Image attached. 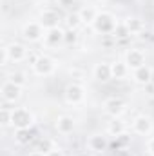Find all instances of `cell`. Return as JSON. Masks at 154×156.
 I'll use <instances>...</instances> for the list:
<instances>
[{"instance_id":"15","label":"cell","mask_w":154,"mask_h":156,"mask_svg":"<svg viewBox=\"0 0 154 156\" xmlns=\"http://www.w3.org/2000/svg\"><path fill=\"white\" fill-rule=\"evenodd\" d=\"M94 78L100 82H107L113 78V71H111V64H98L94 67Z\"/></svg>"},{"instance_id":"16","label":"cell","mask_w":154,"mask_h":156,"mask_svg":"<svg viewBox=\"0 0 154 156\" xmlns=\"http://www.w3.org/2000/svg\"><path fill=\"white\" fill-rule=\"evenodd\" d=\"M105 147H107V140H105L102 134H93V136L89 138V149H91V151L102 153V151H105Z\"/></svg>"},{"instance_id":"5","label":"cell","mask_w":154,"mask_h":156,"mask_svg":"<svg viewBox=\"0 0 154 156\" xmlns=\"http://www.w3.org/2000/svg\"><path fill=\"white\" fill-rule=\"evenodd\" d=\"M20 93H22V87L7 80L2 85V100H4V104H15L20 98Z\"/></svg>"},{"instance_id":"19","label":"cell","mask_w":154,"mask_h":156,"mask_svg":"<svg viewBox=\"0 0 154 156\" xmlns=\"http://www.w3.org/2000/svg\"><path fill=\"white\" fill-rule=\"evenodd\" d=\"M107 133H109L111 136H123V134H125V125H123V122H120L118 118H114V122L109 123Z\"/></svg>"},{"instance_id":"7","label":"cell","mask_w":154,"mask_h":156,"mask_svg":"<svg viewBox=\"0 0 154 156\" xmlns=\"http://www.w3.org/2000/svg\"><path fill=\"white\" fill-rule=\"evenodd\" d=\"M125 64L129 66V69H138L142 66H145V55L142 49H131L127 51V56H125Z\"/></svg>"},{"instance_id":"9","label":"cell","mask_w":154,"mask_h":156,"mask_svg":"<svg viewBox=\"0 0 154 156\" xmlns=\"http://www.w3.org/2000/svg\"><path fill=\"white\" fill-rule=\"evenodd\" d=\"M103 111L107 115H111L113 118H118L123 111H125V102L120 98H107L103 102Z\"/></svg>"},{"instance_id":"22","label":"cell","mask_w":154,"mask_h":156,"mask_svg":"<svg viewBox=\"0 0 154 156\" xmlns=\"http://www.w3.org/2000/svg\"><path fill=\"white\" fill-rule=\"evenodd\" d=\"M16 142H20V144H27L33 136H31V131L29 129H16Z\"/></svg>"},{"instance_id":"10","label":"cell","mask_w":154,"mask_h":156,"mask_svg":"<svg viewBox=\"0 0 154 156\" xmlns=\"http://www.w3.org/2000/svg\"><path fill=\"white\" fill-rule=\"evenodd\" d=\"M65 42V31L60 29V27H54V29H49L45 31V37H44V44L47 47H56L58 44Z\"/></svg>"},{"instance_id":"30","label":"cell","mask_w":154,"mask_h":156,"mask_svg":"<svg viewBox=\"0 0 154 156\" xmlns=\"http://www.w3.org/2000/svg\"><path fill=\"white\" fill-rule=\"evenodd\" d=\"M147 151H149V153L154 156V136L149 140V142H147Z\"/></svg>"},{"instance_id":"28","label":"cell","mask_w":154,"mask_h":156,"mask_svg":"<svg viewBox=\"0 0 154 156\" xmlns=\"http://www.w3.org/2000/svg\"><path fill=\"white\" fill-rule=\"evenodd\" d=\"M75 40H76L75 31H65V42H67V44H73Z\"/></svg>"},{"instance_id":"17","label":"cell","mask_w":154,"mask_h":156,"mask_svg":"<svg viewBox=\"0 0 154 156\" xmlns=\"http://www.w3.org/2000/svg\"><path fill=\"white\" fill-rule=\"evenodd\" d=\"M111 71H113V78L121 80V78L127 76V73H129V66H127L125 62H114V64H111Z\"/></svg>"},{"instance_id":"21","label":"cell","mask_w":154,"mask_h":156,"mask_svg":"<svg viewBox=\"0 0 154 156\" xmlns=\"http://www.w3.org/2000/svg\"><path fill=\"white\" fill-rule=\"evenodd\" d=\"M80 13V18H82V22H85V24H93L94 22V18L98 16V13H96V9L94 7H83L82 11H78Z\"/></svg>"},{"instance_id":"12","label":"cell","mask_w":154,"mask_h":156,"mask_svg":"<svg viewBox=\"0 0 154 156\" xmlns=\"http://www.w3.org/2000/svg\"><path fill=\"white\" fill-rule=\"evenodd\" d=\"M7 51H9L11 62H22L27 56V49L22 44H11V45H7Z\"/></svg>"},{"instance_id":"3","label":"cell","mask_w":154,"mask_h":156,"mask_svg":"<svg viewBox=\"0 0 154 156\" xmlns=\"http://www.w3.org/2000/svg\"><path fill=\"white\" fill-rule=\"evenodd\" d=\"M31 67H33V73H35V75H38V76H49L51 73H54L56 64H54V60L49 58V56H38V60H37Z\"/></svg>"},{"instance_id":"14","label":"cell","mask_w":154,"mask_h":156,"mask_svg":"<svg viewBox=\"0 0 154 156\" xmlns=\"http://www.w3.org/2000/svg\"><path fill=\"white\" fill-rule=\"evenodd\" d=\"M56 131L60 134H71L75 131V120L71 116H60L56 120Z\"/></svg>"},{"instance_id":"27","label":"cell","mask_w":154,"mask_h":156,"mask_svg":"<svg viewBox=\"0 0 154 156\" xmlns=\"http://www.w3.org/2000/svg\"><path fill=\"white\" fill-rule=\"evenodd\" d=\"M9 60L11 58H9V51H7V45H5V47H2V60H0V64L2 66H7Z\"/></svg>"},{"instance_id":"23","label":"cell","mask_w":154,"mask_h":156,"mask_svg":"<svg viewBox=\"0 0 154 156\" xmlns=\"http://www.w3.org/2000/svg\"><path fill=\"white\" fill-rule=\"evenodd\" d=\"M80 24H82L80 13H73V15H69V16H67V26H69V29H71V31H75Z\"/></svg>"},{"instance_id":"6","label":"cell","mask_w":154,"mask_h":156,"mask_svg":"<svg viewBox=\"0 0 154 156\" xmlns=\"http://www.w3.org/2000/svg\"><path fill=\"white\" fill-rule=\"evenodd\" d=\"M83 100H85V91H83L82 85H78V83L67 85V89H65V102H67V104L78 105V104H82Z\"/></svg>"},{"instance_id":"25","label":"cell","mask_w":154,"mask_h":156,"mask_svg":"<svg viewBox=\"0 0 154 156\" xmlns=\"http://www.w3.org/2000/svg\"><path fill=\"white\" fill-rule=\"evenodd\" d=\"M113 35H114L116 38H125V37H129L131 33H129V29H127V26L121 22V24H118L116 26V29L113 31Z\"/></svg>"},{"instance_id":"4","label":"cell","mask_w":154,"mask_h":156,"mask_svg":"<svg viewBox=\"0 0 154 156\" xmlns=\"http://www.w3.org/2000/svg\"><path fill=\"white\" fill-rule=\"evenodd\" d=\"M22 35H24V38L29 40V42H40L45 37V29L42 27L40 22H29V24L24 26Z\"/></svg>"},{"instance_id":"26","label":"cell","mask_w":154,"mask_h":156,"mask_svg":"<svg viewBox=\"0 0 154 156\" xmlns=\"http://www.w3.org/2000/svg\"><path fill=\"white\" fill-rule=\"evenodd\" d=\"M11 111H13V109H9V107H5V105L2 107L0 116H2V123H4V125H9V123H11Z\"/></svg>"},{"instance_id":"11","label":"cell","mask_w":154,"mask_h":156,"mask_svg":"<svg viewBox=\"0 0 154 156\" xmlns=\"http://www.w3.org/2000/svg\"><path fill=\"white\" fill-rule=\"evenodd\" d=\"M132 129H134V133H138L142 136H147L152 131V122H151L149 116H138L132 122Z\"/></svg>"},{"instance_id":"13","label":"cell","mask_w":154,"mask_h":156,"mask_svg":"<svg viewBox=\"0 0 154 156\" xmlns=\"http://www.w3.org/2000/svg\"><path fill=\"white\" fill-rule=\"evenodd\" d=\"M132 78H134V82H138V83H149L151 82V78H152V69L149 67V66H142V67H138V69H134V73H132Z\"/></svg>"},{"instance_id":"32","label":"cell","mask_w":154,"mask_h":156,"mask_svg":"<svg viewBox=\"0 0 154 156\" xmlns=\"http://www.w3.org/2000/svg\"><path fill=\"white\" fill-rule=\"evenodd\" d=\"M45 156H64V153H62L60 149H53L49 154H45Z\"/></svg>"},{"instance_id":"1","label":"cell","mask_w":154,"mask_h":156,"mask_svg":"<svg viewBox=\"0 0 154 156\" xmlns=\"http://www.w3.org/2000/svg\"><path fill=\"white\" fill-rule=\"evenodd\" d=\"M33 122H35V116L27 107H13V111H11V125L15 129H31Z\"/></svg>"},{"instance_id":"24","label":"cell","mask_w":154,"mask_h":156,"mask_svg":"<svg viewBox=\"0 0 154 156\" xmlns=\"http://www.w3.org/2000/svg\"><path fill=\"white\" fill-rule=\"evenodd\" d=\"M9 82H13V83H16V85H26V75L24 73H20V71H16V73H11L9 78H7Z\"/></svg>"},{"instance_id":"29","label":"cell","mask_w":154,"mask_h":156,"mask_svg":"<svg viewBox=\"0 0 154 156\" xmlns=\"http://www.w3.org/2000/svg\"><path fill=\"white\" fill-rule=\"evenodd\" d=\"M75 4V0H58V5H62V7H71Z\"/></svg>"},{"instance_id":"33","label":"cell","mask_w":154,"mask_h":156,"mask_svg":"<svg viewBox=\"0 0 154 156\" xmlns=\"http://www.w3.org/2000/svg\"><path fill=\"white\" fill-rule=\"evenodd\" d=\"M29 156H45V154H42V153H37V151H33V153H29Z\"/></svg>"},{"instance_id":"18","label":"cell","mask_w":154,"mask_h":156,"mask_svg":"<svg viewBox=\"0 0 154 156\" xmlns=\"http://www.w3.org/2000/svg\"><path fill=\"white\" fill-rule=\"evenodd\" d=\"M123 24L127 26V29H129V33H131V35H136V33H142V31H143V22H142L140 18H136V16L127 18Z\"/></svg>"},{"instance_id":"2","label":"cell","mask_w":154,"mask_h":156,"mask_svg":"<svg viewBox=\"0 0 154 156\" xmlns=\"http://www.w3.org/2000/svg\"><path fill=\"white\" fill-rule=\"evenodd\" d=\"M116 26H118V22L114 20V16L113 15H109V13H98V16L94 18V22H93V27H94V31H98V33H113L116 29Z\"/></svg>"},{"instance_id":"20","label":"cell","mask_w":154,"mask_h":156,"mask_svg":"<svg viewBox=\"0 0 154 156\" xmlns=\"http://www.w3.org/2000/svg\"><path fill=\"white\" fill-rule=\"evenodd\" d=\"M53 149H56V147H54V142L49 140V138L38 140V144H37V147H35V151H37V153H42V154H49Z\"/></svg>"},{"instance_id":"31","label":"cell","mask_w":154,"mask_h":156,"mask_svg":"<svg viewBox=\"0 0 154 156\" xmlns=\"http://www.w3.org/2000/svg\"><path fill=\"white\" fill-rule=\"evenodd\" d=\"M114 156H131V153H129L127 149H118Z\"/></svg>"},{"instance_id":"8","label":"cell","mask_w":154,"mask_h":156,"mask_svg":"<svg viewBox=\"0 0 154 156\" xmlns=\"http://www.w3.org/2000/svg\"><path fill=\"white\" fill-rule=\"evenodd\" d=\"M40 24H42V27L45 29V31H49V29H54V27H58V22H60V15L56 13V11H53V9H45L42 15H40Z\"/></svg>"}]
</instances>
